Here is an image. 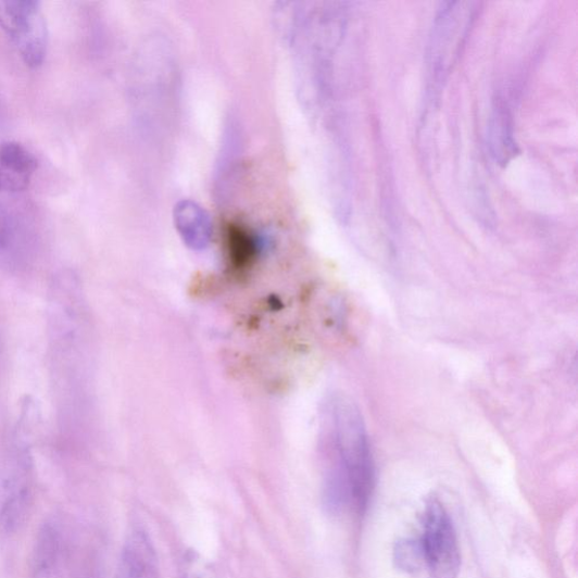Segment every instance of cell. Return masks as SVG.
I'll use <instances>...</instances> for the list:
<instances>
[{
	"label": "cell",
	"mask_w": 578,
	"mask_h": 578,
	"mask_svg": "<svg viewBox=\"0 0 578 578\" xmlns=\"http://www.w3.org/2000/svg\"><path fill=\"white\" fill-rule=\"evenodd\" d=\"M327 442L336 456V467L351 491L360 513L368 506L375 483L374 462L366 428L355 404L342 397L328 406Z\"/></svg>",
	"instance_id": "1"
},
{
	"label": "cell",
	"mask_w": 578,
	"mask_h": 578,
	"mask_svg": "<svg viewBox=\"0 0 578 578\" xmlns=\"http://www.w3.org/2000/svg\"><path fill=\"white\" fill-rule=\"evenodd\" d=\"M0 26L16 46L23 62L38 68L45 62L48 27L39 2H0Z\"/></svg>",
	"instance_id": "2"
},
{
	"label": "cell",
	"mask_w": 578,
	"mask_h": 578,
	"mask_svg": "<svg viewBox=\"0 0 578 578\" xmlns=\"http://www.w3.org/2000/svg\"><path fill=\"white\" fill-rule=\"evenodd\" d=\"M464 5L457 2L441 4L436 21L428 49V64L434 80L438 85L445 79L453 58L461 49L462 42L467 37L473 11L464 10Z\"/></svg>",
	"instance_id": "3"
},
{
	"label": "cell",
	"mask_w": 578,
	"mask_h": 578,
	"mask_svg": "<svg viewBox=\"0 0 578 578\" xmlns=\"http://www.w3.org/2000/svg\"><path fill=\"white\" fill-rule=\"evenodd\" d=\"M422 544L434 578L457 577L461 557L456 535L449 514L438 500L427 504Z\"/></svg>",
	"instance_id": "4"
},
{
	"label": "cell",
	"mask_w": 578,
	"mask_h": 578,
	"mask_svg": "<svg viewBox=\"0 0 578 578\" xmlns=\"http://www.w3.org/2000/svg\"><path fill=\"white\" fill-rule=\"evenodd\" d=\"M158 557L149 536L133 532L123 549L118 578H158Z\"/></svg>",
	"instance_id": "5"
},
{
	"label": "cell",
	"mask_w": 578,
	"mask_h": 578,
	"mask_svg": "<svg viewBox=\"0 0 578 578\" xmlns=\"http://www.w3.org/2000/svg\"><path fill=\"white\" fill-rule=\"evenodd\" d=\"M175 223L185 243L193 250L208 248L213 226L208 212L191 200L180 201L175 210Z\"/></svg>",
	"instance_id": "6"
},
{
	"label": "cell",
	"mask_w": 578,
	"mask_h": 578,
	"mask_svg": "<svg viewBox=\"0 0 578 578\" xmlns=\"http://www.w3.org/2000/svg\"><path fill=\"white\" fill-rule=\"evenodd\" d=\"M491 155L501 163H508L517 154L512 113L507 104L498 99L488 126Z\"/></svg>",
	"instance_id": "7"
},
{
	"label": "cell",
	"mask_w": 578,
	"mask_h": 578,
	"mask_svg": "<svg viewBox=\"0 0 578 578\" xmlns=\"http://www.w3.org/2000/svg\"><path fill=\"white\" fill-rule=\"evenodd\" d=\"M0 166L17 175L32 177L38 167V161L21 143L9 141L0 147Z\"/></svg>",
	"instance_id": "8"
},
{
	"label": "cell",
	"mask_w": 578,
	"mask_h": 578,
	"mask_svg": "<svg viewBox=\"0 0 578 578\" xmlns=\"http://www.w3.org/2000/svg\"><path fill=\"white\" fill-rule=\"evenodd\" d=\"M58 546H60V539H58L56 529L51 524H46L37 538L35 571H52Z\"/></svg>",
	"instance_id": "9"
},
{
	"label": "cell",
	"mask_w": 578,
	"mask_h": 578,
	"mask_svg": "<svg viewBox=\"0 0 578 578\" xmlns=\"http://www.w3.org/2000/svg\"><path fill=\"white\" fill-rule=\"evenodd\" d=\"M227 242L229 254L240 265L247 263L260 247V242L255 237L237 225L229 226Z\"/></svg>",
	"instance_id": "10"
},
{
	"label": "cell",
	"mask_w": 578,
	"mask_h": 578,
	"mask_svg": "<svg viewBox=\"0 0 578 578\" xmlns=\"http://www.w3.org/2000/svg\"><path fill=\"white\" fill-rule=\"evenodd\" d=\"M394 562L403 571H416L425 562L422 541L403 539L394 548Z\"/></svg>",
	"instance_id": "11"
},
{
	"label": "cell",
	"mask_w": 578,
	"mask_h": 578,
	"mask_svg": "<svg viewBox=\"0 0 578 578\" xmlns=\"http://www.w3.org/2000/svg\"><path fill=\"white\" fill-rule=\"evenodd\" d=\"M30 178L27 176L17 175L12 171L0 167V192H15L22 191L30 184Z\"/></svg>",
	"instance_id": "12"
},
{
	"label": "cell",
	"mask_w": 578,
	"mask_h": 578,
	"mask_svg": "<svg viewBox=\"0 0 578 578\" xmlns=\"http://www.w3.org/2000/svg\"><path fill=\"white\" fill-rule=\"evenodd\" d=\"M12 241V229L3 215H0V251L10 248Z\"/></svg>",
	"instance_id": "13"
},
{
	"label": "cell",
	"mask_w": 578,
	"mask_h": 578,
	"mask_svg": "<svg viewBox=\"0 0 578 578\" xmlns=\"http://www.w3.org/2000/svg\"><path fill=\"white\" fill-rule=\"evenodd\" d=\"M35 578H53L52 571H35Z\"/></svg>",
	"instance_id": "14"
}]
</instances>
